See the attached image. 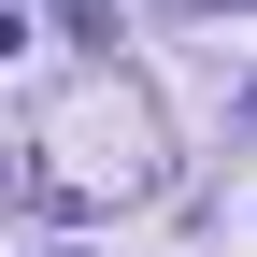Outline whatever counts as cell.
I'll return each mask as SVG.
<instances>
[{
  "mask_svg": "<svg viewBox=\"0 0 257 257\" xmlns=\"http://www.w3.org/2000/svg\"><path fill=\"white\" fill-rule=\"evenodd\" d=\"M29 214H72V200H143L157 186V114H143V86H114V72H86V86H57V100H29Z\"/></svg>",
  "mask_w": 257,
  "mask_h": 257,
  "instance_id": "obj_1",
  "label": "cell"
},
{
  "mask_svg": "<svg viewBox=\"0 0 257 257\" xmlns=\"http://www.w3.org/2000/svg\"><path fill=\"white\" fill-rule=\"evenodd\" d=\"M186 15H243V0H186Z\"/></svg>",
  "mask_w": 257,
  "mask_h": 257,
  "instance_id": "obj_2",
  "label": "cell"
}]
</instances>
